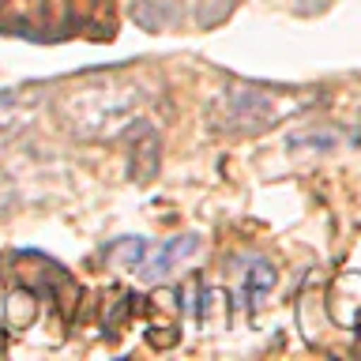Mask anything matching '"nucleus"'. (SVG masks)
Here are the masks:
<instances>
[{
    "instance_id": "obj_11",
    "label": "nucleus",
    "mask_w": 361,
    "mask_h": 361,
    "mask_svg": "<svg viewBox=\"0 0 361 361\" xmlns=\"http://www.w3.org/2000/svg\"><path fill=\"white\" fill-rule=\"evenodd\" d=\"M147 237H117V241H109V248H106V259L113 267H124V271H135L143 264V256H147Z\"/></svg>"
},
{
    "instance_id": "obj_10",
    "label": "nucleus",
    "mask_w": 361,
    "mask_h": 361,
    "mask_svg": "<svg viewBox=\"0 0 361 361\" xmlns=\"http://www.w3.org/2000/svg\"><path fill=\"white\" fill-rule=\"evenodd\" d=\"M132 312H135V293L113 290L109 301L102 305V331H106V335H121L124 327H128Z\"/></svg>"
},
{
    "instance_id": "obj_2",
    "label": "nucleus",
    "mask_w": 361,
    "mask_h": 361,
    "mask_svg": "<svg viewBox=\"0 0 361 361\" xmlns=\"http://www.w3.org/2000/svg\"><path fill=\"white\" fill-rule=\"evenodd\" d=\"M0 275L16 282V286H27L38 301H53L64 324L75 320L83 290H79V282L72 279V271L64 264H56L45 252H23L19 248V252H8L0 259Z\"/></svg>"
},
{
    "instance_id": "obj_5",
    "label": "nucleus",
    "mask_w": 361,
    "mask_h": 361,
    "mask_svg": "<svg viewBox=\"0 0 361 361\" xmlns=\"http://www.w3.org/2000/svg\"><path fill=\"white\" fill-rule=\"evenodd\" d=\"M196 248H200L196 233H177V237H169V241H162L158 248H147V256H143V264L135 267V275H143L147 282H162L169 271H173L180 259H188Z\"/></svg>"
},
{
    "instance_id": "obj_12",
    "label": "nucleus",
    "mask_w": 361,
    "mask_h": 361,
    "mask_svg": "<svg viewBox=\"0 0 361 361\" xmlns=\"http://www.w3.org/2000/svg\"><path fill=\"white\" fill-rule=\"evenodd\" d=\"M335 143V135H293L290 140V147H320V151H331Z\"/></svg>"
},
{
    "instance_id": "obj_6",
    "label": "nucleus",
    "mask_w": 361,
    "mask_h": 361,
    "mask_svg": "<svg viewBox=\"0 0 361 361\" xmlns=\"http://www.w3.org/2000/svg\"><path fill=\"white\" fill-rule=\"evenodd\" d=\"M128 16L140 23L143 30L166 34V30H173L185 23V4H180V0H135L128 8Z\"/></svg>"
},
{
    "instance_id": "obj_1",
    "label": "nucleus",
    "mask_w": 361,
    "mask_h": 361,
    "mask_svg": "<svg viewBox=\"0 0 361 361\" xmlns=\"http://www.w3.org/2000/svg\"><path fill=\"white\" fill-rule=\"evenodd\" d=\"M94 11L109 0H0V34L27 42H68L94 27Z\"/></svg>"
},
{
    "instance_id": "obj_7",
    "label": "nucleus",
    "mask_w": 361,
    "mask_h": 361,
    "mask_svg": "<svg viewBox=\"0 0 361 361\" xmlns=\"http://www.w3.org/2000/svg\"><path fill=\"white\" fill-rule=\"evenodd\" d=\"M279 282V271L259 256H245L241 259V290H237V301H245L248 309H256L259 301L275 290Z\"/></svg>"
},
{
    "instance_id": "obj_8",
    "label": "nucleus",
    "mask_w": 361,
    "mask_h": 361,
    "mask_svg": "<svg viewBox=\"0 0 361 361\" xmlns=\"http://www.w3.org/2000/svg\"><path fill=\"white\" fill-rule=\"evenodd\" d=\"M34 316H38V298H34L27 286H16V282H11V293L4 301V327L11 335H19L34 324Z\"/></svg>"
},
{
    "instance_id": "obj_3",
    "label": "nucleus",
    "mask_w": 361,
    "mask_h": 361,
    "mask_svg": "<svg viewBox=\"0 0 361 361\" xmlns=\"http://www.w3.org/2000/svg\"><path fill=\"white\" fill-rule=\"evenodd\" d=\"M124 140V177L132 180V185H147V180L158 177V169H162V140H158V132L151 128V121H128L121 132Z\"/></svg>"
},
{
    "instance_id": "obj_4",
    "label": "nucleus",
    "mask_w": 361,
    "mask_h": 361,
    "mask_svg": "<svg viewBox=\"0 0 361 361\" xmlns=\"http://www.w3.org/2000/svg\"><path fill=\"white\" fill-rule=\"evenodd\" d=\"M222 121H230L226 128L230 132H259L267 128V124H275V106H271V98L264 90L256 87H233L230 94L222 98Z\"/></svg>"
},
{
    "instance_id": "obj_9",
    "label": "nucleus",
    "mask_w": 361,
    "mask_h": 361,
    "mask_svg": "<svg viewBox=\"0 0 361 361\" xmlns=\"http://www.w3.org/2000/svg\"><path fill=\"white\" fill-rule=\"evenodd\" d=\"M241 0H188V16L196 30H214L237 11Z\"/></svg>"
}]
</instances>
